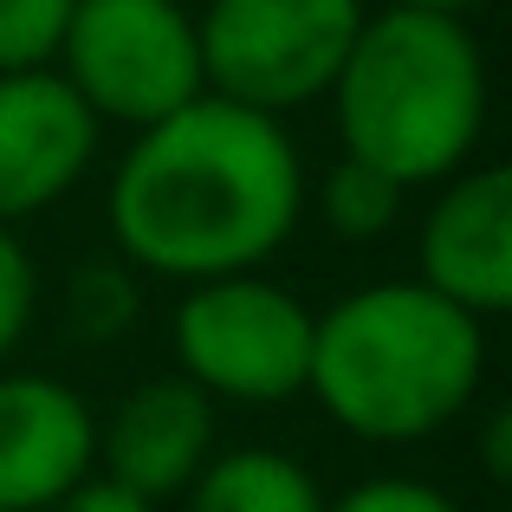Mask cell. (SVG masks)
Segmentation results:
<instances>
[{
  "label": "cell",
  "instance_id": "1",
  "mask_svg": "<svg viewBox=\"0 0 512 512\" xmlns=\"http://www.w3.org/2000/svg\"><path fill=\"white\" fill-rule=\"evenodd\" d=\"M305 214V163L286 124L201 91L137 130L111 175V234L156 279L260 273Z\"/></svg>",
  "mask_w": 512,
  "mask_h": 512
},
{
  "label": "cell",
  "instance_id": "2",
  "mask_svg": "<svg viewBox=\"0 0 512 512\" xmlns=\"http://www.w3.org/2000/svg\"><path fill=\"white\" fill-rule=\"evenodd\" d=\"M487 325L422 279H376L312 318L305 389L357 441H422L474 402Z\"/></svg>",
  "mask_w": 512,
  "mask_h": 512
},
{
  "label": "cell",
  "instance_id": "3",
  "mask_svg": "<svg viewBox=\"0 0 512 512\" xmlns=\"http://www.w3.org/2000/svg\"><path fill=\"white\" fill-rule=\"evenodd\" d=\"M325 98L338 111L344 156L402 188L448 182L487 130V59L448 13H363Z\"/></svg>",
  "mask_w": 512,
  "mask_h": 512
},
{
  "label": "cell",
  "instance_id": "4",
  "mask_svg": "<svg viewBox=\"0 0 512 512\" xmlns=\"http://www.w3.org/2000/svg\"><path fill=\"white\" fill-rule=\"evenodd\" d=\"M169 344H175V376H188L208 402L273 409V402H292L305 389L312 312L260 273H227L188 286V299L169 318Z\"/></svg>",
  "mask_w": 512,
  "mask_h": 512
},
{
  "label": "cell",
  "instance_id": "5",
  "mask_svg": "<svg viewBox=\"0 0 512 512\" xmlns=\"http://www.w3.org/2000/svg\"><path fill=\"white\" fill-rule=\"evenodd\" d=\"M357 26L363 0H208L195 20L201 85L227 104L286 117L331 91Z\"/></svg>",
  "mask_w": 512,
  "mask_h": 512
},
{
  "label": "cell",
  "instance_id": "6",
  "mask_svg": "<svg viewBox=\"0 0 512 512\" xmlns=\"http://www.w3.org/2000/svg\"><path fill=\"white\" fill-rule=\"evenodd\" d=\"M59 78L98 124H163L208 91L195 13L182 0H78L59 46Z\"/></svg>",
  "mask_w": 512,
  "mask_h": 512
},
{
  "label": "cell",
  "instance_id": "7",
  "mask_svg": "<svg viewBox=\"0 0 512 512\" xmlns=\"http://www.w3.org/2000/svg\"><path fill=\"white\" fill-rule=\"evenodd\" d=\"M98 156V117L59 72H0V227L65 201Z\"/></svg>",
  "mask_w": 512,
  "mask_h": 512
},
{
  "label": "cell",
  "instance_id": "8",
  "mask_svg": "<svg viewBox=\"0 0 512 512\" xmlns=\"http://www.w3.org/2000/svg\"><path fill=\"white\" fill-rule=\"evenodd\" d=\"M98 467V415L72 383L0 376V512H52Z\"/></svg>",
  "mask_w": 512,
  "mask_h": 512
},
{
  "label": "cell",
  "instance_id": "9",
  "mask_svg": "<svg viewBox=\"0 0 512 512\" xmlns=\"http://www.w3.org/2000/svg\"><path fill=\"white\" fill-rule=\"evenodd\" d=\"M422 286L480 325L512 305V175L461 169L441 182L422 221Z\"/></svg>",
  "mask_w": 512,
  "mask_h": 512
},
{
  "label": "cell",
  "instance_id": "10",
  "mask_svg": "<svg viewBox=\"0 0 512 512\" xmlns=\"http://www.w3.org/2000/svg\"><path fill=\"white\" fill-rule=\"evenodd\" d=\"M214 454V402L201 396L188 376H150L111 409L98 428V461L104 480L137 500L163 506L188 493V480L208 467Z\"/></svg>",
  "mask_w": 512,
  "mask_h": 512
},
{
  "label": "cell",
  "instance_id": "11",
  "mask_svg": "<svg viewBox=\"0 0 512 512\" xmlns=\"http://www.w3.org/2000/svg\"><path fill=\"white\" fill-rule=\"evenodd\" d=\"M188 512H325V487L279 448H234L188 480Z\"/></svg>",
  "mask_w": 512,
  "mask_h": 512
},
{
  "label": "cell",
  "instance_id": "12",
  "mask_svg": "<svg viewBox=\"0 0 512 512\" xmlns=\"http://www.w3.org/2000/svg\"><path fill=\"white\" fill-rule=\"evenodd\" d=\"M402 195L409 188L389 182L383 169L357 163V156H338L318 182V214L338 240H383L389 227L402 221Z\"/></svg>",
  "mask_w": 512,
  "mask_h": 512
},
{
  "label": "cell",
  "instance_id": "13",
  "mask_svg": "<svg viewBox=\"0 0 512 512\" xmlns=\"http://www.w3.org/2000/svg\"><path fill=\"white\" fill-rule=\"evenodd\" d=\"M78 0H0V72H46Z\"/></svg>",
  "mask_w": 512,
  "mask_h": 512
},
{
  "label": "cell",
  "instance_id": "14",
  "mask_svg": "<svg viewBox=\"0 0 512 512\" xmlns=\"http://www.w3.org/2000/svg\"><path fill=\"white\" fill-rule=\"evenodd\" d=\"M65 318L78 338H124L137 325V279L124 266H78L65 286Z\"/></svg>",
  "mask_w": 512,
  "mask_h": 512
},
{
  "label": "cell",
  "instance_id": "15",
  "mask_svg": "<svg viewBox=\"0 0 512 512\" xmlns=\"http://www.w3.org/2000/svg\"><path fill=\"white\" fill-rule=\"evenodd\" d=\"M39 312V273H33V253L20 247L13 227H0V357L20 350V338L33 331Z\"/></svg>",
  "mask_w": 512,
  "mask_h": 512
},
{
  "label": "cell",
  "instance_id": "16",
  "mask_svg": "<svg viewBox=\"0 0 512 512\" xmlns=\"http://www.w3.org/2000/svg\"><path fill=\"white\" fill-rule=\"evenodd\" d=\"M325 512H461L441 487L428 480H409V474H376V480H357L350 493L325 500Z\"/></svg>",
  "mask_w": 512,
  "mask_h": 512
},
{
  "label": "cell",
  "instance_id": "17",
  "mask_svg": "<svg viewBox=\"0 0 512 512\" xmlns=\"http://www.w3.org/2000/svg\"><path fill=\"white\" fill-rule=\"evenodd\" d=\"M52 512H163V506H150V500H137V493H124V487H111L104 474H91L78 493H65Z\"/></svg>",
  "mask_w": 512,
  "mask_h": 512
},
{
  "label": "cell",
  "instance_id": "18",
  "mask_svg": "<svg viewBox=\"0 0 512 512\" xmlns=\"http://www.w3.org/2000/svg\"><path fill=\"white\" fill-rule=\"evenodd\" d=\"M487 474L493 480L512 474V422H506V409H493V422H487Z\"/></svg>",
  "mask_w": 512,
  "mask_h": 512
},
{
  "label": "cell",
  "instance_id": "19",
  "mask_svg": "<svg viewBox=\"0 0 512 512\" xmlns=\"http://www.w3.org/2000/svg\"><path fill=\"white\" fill-rule=\"evenodd\" d=\"M389 7H409V13H448V20H461L474 0H389Z\"/></svg>",
  "mask_w": 512,
  "mask_h": 512
}]
</instances>
